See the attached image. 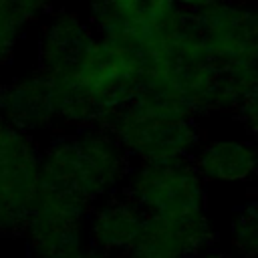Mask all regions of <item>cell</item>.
<instances>
[{
	"instance_id": "6da1fadb",
	"label": "cell",
	"mask_w": 258,
	"mask_h": 258,
	"mask_svg": "<svg viewBox=\"0 0 258 258\" xmlns=\"http://www.w3.org/2000/svg\"><path fill=\"white\" fill-rule=\"evenodd\" d=\"M46 79L58 127L101 125L141 91L143 56L135 46L97 32L69 69Z\"/></svg>"
},
{
	"instance_id": "9c48e42d",
	"label": "cell",
	"mask_w": 258,
	"mask_h": 258,
	"mask_svg": "<svg viewBox=\"0 0 258 258\" xmlns=\"http://www.w3.org/2000/svg\"><path fill=\"white\" fill-rule=\"evenodd\" d=\"M95 34L89 16L71 8L50 10L38 34V71L50 77L69 69Z\"/></svg>"
},
{
	"instance_id": "7a4b0ae2",
	"label": "cell",
	"mask_w": 258,
	"mask_h": 258,
	"mask_svg": "<svg viewBox=\"0 0 258 258\" xmlns=\"http://www.w3.org/2000/svg\"><path fill=\"white\" fill-rule=\"evenodd\" d=\"M141 163L194 157L202 145V133L194 117H171L149 111L129 101L103 123Z\"/></svg>"
},
{
	"instance_id": "7c38bea8",
	"label": "cell",
	"mask_w": 258,
	"mask_h": 258,
	"mask_svg": "<svg viewBox=\"0 0 258 258\" xmlns=\"http://www.w3.org/2000/svg\"><path fill=\"white\" fill-rule=\"evenodd\" d=\"M191 161L204 179L248 181L258 177V143L252 139H216L202 143Z\"/></svg>"
},
{
	"instance_id": "30bf717a",
	"label": "cell",
	"mask_w": 258,
	"mask_h": 258,
	"mask_svg": "<svg viewBox=\"0 0 258 258\" xmlns=\"http://www.w3.org/2000/svg\"><path fill=\"white\" fill-rule=\"evenodd\" d=\"M0 111L6 121L28 135L58 127L50 83L38 69L4 85Z\"/></svg>"
},
{
	"instance_id": "52a82bcc",
	"label": "cell",
	"mask_w": 258,
	"mask_h": 258,
	"mask_svg": "<svg viewBox=\"0 0 258 258\" xmlns=\"http://www.w3.org/2000/svg\"><path fill=\"white\" fill-rule=\"evenodd\" d=\"M194 16L218 69L258 64V14L254 4L218 0L194 12Z\"/></svg>"
},
{
	"instance_id": "5b68a950",
	"label": "cell",
	"mask_w": 258,
	"mask_h": 258,
	"mask_svg": "<svg viewBox=\"0 0 258 258\" xmlns=\"http://www.w3.org/2000/svg\"><path fill=\"white\" fill-rule=\"evenodd\" d=\"M87 8L99 34L123 40L141 54L167 40L187 16L175 0H91Z\"/></svg>"
},
{
	"instance_id": "9a60e30c",
	"label": "cell",
	"mask_w": 258,
	"mask_h": 258,
	"mask_svg": "<svg viewBox=\"0 0 258 258\" xmlns=\"http://www.w3.org/2000/svg\"><path fill=\"white\" fill-rule=\"evenodd\" d=\"M232 246L248 258H258V198L244 206L232 222Z\"/></svg>"
},
{
	"instance_id": "2e32d148",
	"label": "cell",
	"mask_w": 258,
	"mask_h": 258,
	"mask_svg": "<svg viewBox=\"0 0 258 258\" xmlns=\"http://www.w3.org/2000/svg\"><path fill=\"white\" fill-rule=\"evenodd\" d=\"M238 115H240L246 131H248L250 139L258 143V85L248 95V99L242 103V107L238 109Z\"/></svg>"
},
{
	"instance_id": "8992f818",
	"label": "cell",
	"mask_w": 258,
	"mask_h": 258,
	"mask_svg": "<svg viewBox=\"0 0 258 258\" xmlns=\"http://www.w3.org/2000/svg\"><path fill=\"white\" fill-rule=\"evenodd\" d=\"M125 194L149 216H189L204 212V177L191 157L141 163L127 175Z\"/></svg>"
},
{
	"instance_id": "8fae6325",
	"label": "cell",
	"mask_w": 258,
	"mask_h": 258,
	"mask_svg": "<svg viewBox=\"0 0 258 258\" xmlns=\"http://www.w3.org/2000/svg\"><path fill=\"white\" fill-rule=\"evenodd\" d=\"M75 137L101 196L117 189L129 175V153L119 139L97 123L77 127Z\"/></svg>"
},
{
	"instance_id": "277c9868",
	"label": "cell",
	"mask_w": 258,
	"mask_h": 258,
	"mask_svg": "<svg viewBox=\"0 0 258 258\" xmlns=\"http://www.w3.org/2000/svg\"><path fill=\"white\" fill-rule=\"evenodd\" d=\"M0 83V103H2ZM40 177V153L32 135L20 131L0 111V232L22 236Z\"/></svg>"
},
{
	"instance_id": "4fadbf2b",
	"label": "cell",
	"mask_w": 258,
	"mask_h": 258,
	"mask_svg": "<svg viewBox=\"0 0 258 258\" xmlns=\"http://www.w3.org/2000/svg\"><path fill=\"white\" fill-rule=\"evenodd\" d=\"M147 212L125 191L109 198L91 220V244L111 254H125L145 224Z\"/></svg>"
},
{
	"instance_id": "3957f363",
	"label": "cell",
	"mask_w": 258,
	"mask_h": 258,
	"mask_svg": "<svg viewBox=\"0 0 258 258\" xmlns=\"http://www.w3.org/2000/svg\"><path fill=\"white\" fill-rule=\"evenodd\" d=\"M93 202L85 196L38 179L22 236L38 258H75L85 248V220Z\"/></svg>"
},
{
	"instance_id": "44dd1931",
	"label": "cell",
	"mask_w": 258,
	"mask_h": 258,
	"mask_svg": "<svg viewBox=\"0 0 258 258\" xmlns=\"http://www.w3.org/2000/svg\"><path fill=\"white\" fill-rule=\"evenodd\" d=\"M254 6H256V14H258V2H256V4H254Z\"/></svg>"
},
{
	"instance_id": "5bb4252c",
	"label": "cell",
	"mask_w": 258,
	"mask_h": 258,
	"mask_svg": "<svg viewBox=\"0 0 258 258\" xmlns=\"http://www.w3.org/2000/svg\"><path fill=\"white\" fill-rule=\"evenodd\" d=\"M50 4L52 0H0V26L22 34L30 22L50 12Z\"/></svg>"
},
{
	"instance_id": "7402d4cb",
	"label": "cell",
	"mask_w": 258,
	"mask_h": 258,
	"mask_svg": "<svg viewBox=\"0 0 258 258\" xmlns=\"http://www.w3.org/2000/svg\"><path fill=\"white\" fill-rule=\"evenodd\" d=\"M83 2H85V4H87V2H91V0H83Z\"/></svg>"
},
{
	"instance_id": "d6986e66",
	"label": "cell",
	"mask_w": 258,
	"mask_h": 258,
	"mask_svg": "<svg viewBox=\"0 0 258 258\" xmlns=\"http://www.w3.org/2000/svg\"><path fill=\"white\" fill-rule=\"evenodd\" d=\"M75 258H117V256L107 252V250H101L97 246H85Z\"/></svg>"
},
{
	"instance_id": "e0dca14e",
	"label": "cell",
	"mask_w": 258,
	"mask_h": 258,
	"mask_svg": "<svg viewBox=\"0 0 258 258\" xmlns=\"http://www.w3.org/2000/svg\"><path fill=\"white\" fill-rule=\"evenodd\" d=\"M20 36H22L20 32L0 26V69L12 58V52H14L16 42H18Z\"/></svg>"
},
{
	"instance_id": "ac0fdd59",
	"label": "cell",
	"mask_w": 258,
	"mask_h": 258,
	"mask_svg": "<svg viewBox=\"0 0 258 258\" xmlns=\"http://www.w3.org/2000/svg\"><path fill=\"white\" fill-rule=\"evenodd\" d=\"M175 2H177V6H179L181 10H185V12H200V10L208 8L210 4H214V2H218V0H175Z\"/></svg>"
},
{
	"instance_id": "ba28073f",
	"label": "cell",
	"mask_w": 258,
	"mask_h": 258,
	"mask_svg": "<svg viewBox=\"0 0 258 258\" xmlns=\"http://www.w3.org/2000/svg\"><path fill=\"white\" fill-rule=\"evenodd\" d=\"M214 230L204 212L189 216H149L123 258H187L212 248Z\"/></svg>"
},
{
	"instance_id": "ffe728a7",
	"label": "cell",
	"mask_w": 258,
	"mask_h": 258,
	"mask_svg": "<svg viewBox=\"0 0 258 258\" xmlns=\"http://www.w3.org/2000/svg\"><path fill=\"white\" fill-rule=\"evenodd\" d=\"M187 258H230V256L220 254V252H216V250H212V248H206V250L196 252V254H191V256H187Z\"/></svg>"
}]
</instances>
